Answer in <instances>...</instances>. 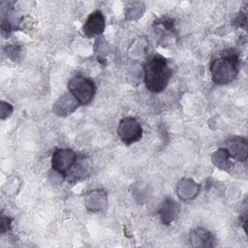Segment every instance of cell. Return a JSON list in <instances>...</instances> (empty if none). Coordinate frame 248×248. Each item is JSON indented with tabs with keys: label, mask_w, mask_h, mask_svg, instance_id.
I'll use <instances>...</instances> for the list:
<instances>
[{
	"label": "cell",
	"mask_w": 248,
	"mask_h": 248,
	"mask_svg": "<svg viewBox=\"0 0 248 248\" xmlns=\"http://www.w3.org/2000/svg\"><path fill=\"white\" fill-rule=\"evenodd\" d=\"M70 93L76 98L79 105L90 103L95 95V84L92 79L83 76L72 78L68 83Z\"/></svg>",
	"instance_id": "3957f363"
},
{
	"label": "cell",
	"mask_w": 248,
	"mask_h": 248,
	"mask_svg": "<svg viewBox=\"0 0 248 248\" xmlns=\"http://www.w3.org/2000/svg\"><path fill=\"white\" fill-rule=\"evenodd\" d=\"M144 83L146 88L153 93L162 92L168 85L171 72L166 58L152 56L144 64Z\"/></svg>",
	"instance_id": "6da1fadb"
},
{
	"label": "cell",
	"mask_w": 248,
	"mask_h": 248,
	"mask_svg": "<svg viewBox=\"0 0 248 248\" xmlns=\"http://www.w3.org/2000/svg\"><path fill=\"white\" fill-rule=\"evenodd\" d=\"M230 154L226 148L218 149L213 155V162L215 166L222 170H228L231 167V162L229 160Z\"/></svg>",
	"instance_id": "8fae6325"
},
{
	"label": "cell",
	"mask_w": 248,
	"mask_h": 248,
	"mask_svg": "<svg viewBox=\"0 0 248 248\" xmlns=\"http://www.w3.org/2000/svg\"><path fill=\"white\" fill-rule=\"evenodd\" d=\"M105 29V18L100 11H95L86 19L82 30L87 37L101 35Z\"/></svg>",
	"instance_id": "8992f818"
},
{
	"label": "cell",
	"mask_w": 248,
	"mask_h": 248,
	"mask_svg": "<svg viewBox=\"0 0 248 248\" xmlns=\"http://www.w3.org/2000/svg\"><path fill=\"white\" fill-rule=\"evenodd\" d=\"M178 214V205L172 199H167L159 208V215L162 222L169 226Z\"/></svg>",
	"instance_id": "9c48e42d"
},
{
	"label": "cell",
	"mask_w": 248,
	"mask_h": 248,
	"mask_svg": "<svg viewBox=\"0 0 248 248\" xmlns=\"http://www.w3.org/2000/svg\"><path fill=\"white\" fill-rule=\"evenodd\" d=\"M117 134L124 143L131 144L141 138L142 129L136 118L127 116L120 120L117 127Z\"/></svg>",
	"instance_id": "5b68a950"
},
{
	"label": "cell",
	"mask_w": 248,
	"mask_h": 248,
	"mask_svg": "<svg viewBox=\"0 0 248 248\" xmlns=\"http://www.w3.org/2000/svg\"><path fill=\"white\" fill-rule=\"evenodd\" d=\"M247 140L244 138H233L228 141V153L238 161L247 159Z\"/></svg>",
	"instance_id": "ba28073f"
},
{
	"label": "cell",
	"mask_w": 248,
	"mask_h": 248,
	"mask_svg": "<svg viewBox=\"0 0 248 248\" xmlns=\"http://www.w3.org/2000/svg\"><path fill=\"white\" fill-rule=\"evenodd\" d=\"M11 227V219H9L6 216H2V222H1V232L2 233H4L5 232H7Z\"/></svg>",
	"instance_id": "5bb4252c"
},
{
	"label": "cell",
	"mask_w": 248,
	"mask_h": 248,
	"mask_svg": "<svg viewBox=\"0 0 248 248\" xmlns=\"http://www.w3.org/2000/svg\"><path fill=\"white\" fill-rule=\"evenodd\" d=\"M88 164H85L84 161L78 162V163H75V165L72 167L71 170H70V176H72L73 178L78 179V178H82L86 176V173L89 171L88 170Z\"/></svg>",
	"instance_id": "7c38bea8"
},
{
	"label": "cell",
	"mask_w": 248,
	"mask_h": 248,
	"mask_svg": "<svg viewBox=\"0 0 248 248\" xmlns=\"http://www.w3.org/2000/svg\"><path fill=\"white\" fill-rule=\"evenodd\" d=\"M238 54L232 50H224L210 63V73L214 82L226 84L232 81L238 74Z\"/></svg>",
	"instance_id": "7a4b0ae2"
},
{
	"label": "cell",
	"mask_w": 248,
	"mask_h": 248,
	"mask_svg": "<svg viewBox=\"0 0 248 248\" xmlns=\"http://www.w3.org/2000/svg\"><path fill=\"white\" fill-rule=\"evenodd\" d=\"M190 241L196 247H211L214 246V238L209 232L199 228L190 233Z\"/></svg>",
	"instance_id": "30bf717a"
},
{
	"label": "cell",
	"mask_w": 248,
	"mask_h": 248,
	"mask_svg": "<svg viewBox=\"0 0 248 248\" xmlns=\"http://www.w3.org/2000/svg\"><path fill=\"white\" fill-rule=\"evenodd\" d=\"M6 51H7V56H9L13 60H16V56L19 55L20 48L17 46H7Z\"/></svg>",
	"instance_id": "4fadbf2b"
},
{
	"label": "cell",
	"mask_w": 248,
	"mask_h": 248,
	"mask_svg": "<svg viewBox=\"0 0 248 248\" xmlns=\"http://www.w3.org/2000/svg\"><path fill=\"white\" fill-rule=\"evenodd\" d=\"M77 162V154L70 148H58L52 154L51 167L62 176H67Z\"/></svg>",
	"instance_id": "277c9868"
},
{
	"label": "cell",
	"mask_w": 248,
	"mask_h": 248,
	"mask_svg": "<svg viewBox=\"0 0 248 248\" xmlns=\"http://www.w3.org/2000/svg\"><path fill=\"white\" fill-rule=\"evenodd\" d=\"M79 103L71 93L63 94L53 105V112L60 117H65L74 112Z\"/></svg>",
	"instance_id": "52a82bcc"
}]
</instances>
